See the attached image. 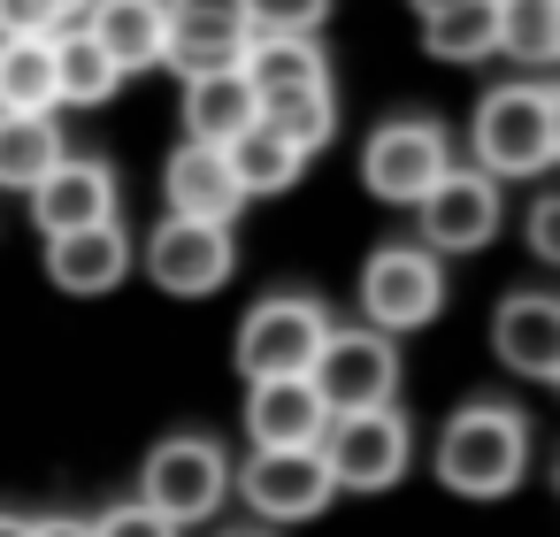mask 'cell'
<instances>
[{"label":"cell","instance_id":"6da1fadb","mask_svg":"<svg viewBox=\"0 0 560 537\" xmlns=\"http://www.w3.org/2000/svg\"><path fill=\"white\" fill-rule=\"evenodd\" d=\"M468 154L491 185L506 177H545L560 162V93L552 85H499L476 101Z\"/></svg>","mask_w":560,"mask_h":537},{"label":"cell","instance_id":"7a4b0ae2","mask_svg":"<svg viewBox=\"0 0 560 537\" xmlns=\"http://www.w3.org/2000/svg\"><path fill=\"white\" fill-rule=\"evenodd\" d=\"M529 476V422L522 407H460L438 437V483L460 491V499H506L514 483Z\"/></svg>","mask_w":560,"mask_h":537},{"label":"cell","instance_id":"3957f363","mask_svg":"<svg viewBox=\"0 0 560 537\" xmlns=\"http://www.w3.org/2000/svg\"><path fill=\"white\" fill-rule=\"evenodd\" d=\"M307 384H315V399L330 407V415H361V407H392L399 399V346L384 338V330H369V323H353V330H323V346H315V361H307Z\"/></svg>","mask_w":560,"mask_h":537},{"label":"cell","instance_id":"277c9868","mask_svg":"<svg viewBox=\"0 0 560 537\" xmlns=\"http://www.w3.org/2000/svg\"><path fill=\"white\" fill-rule=\"evenodd\" d=\"M315 453H323L338 491H392L415 460V430L399 407H361V415H330Z\"/></svg>","mask_w":560,"mask_h":537},{"label":"cell","instance_id":"5b68a950","mask_svg":"<svg viewBox=\"0 0 560 537\" xmlns=\"http://www.w3.org/2000/svg\"><path fill=\"white\" fill-rule=\"evenodd\" d=\"M361 315L369 330L399 338V330H422L445 315V261L430 246H376L361 261Z\"/></svg>","mask_w":560,"mask_h":537},{"label":"cell","instance_id":"8992f818","mask_svg":"<svg viewBox=\"0 0 560 537\" xmlns=\"http://www.w3.org/2000/svg\"><path fill=\"white\" fill-rule=\"evenodd\" d=\"M139 499L162 514V522H208L223 499H231V460L215 437H162L139 468Z\"/></svg>","mask_w":560,"mask_h":537},{"label":"cell","instance_id":"52a82bcc","mask_svg":"<svg viewBox=\"0 0 560 537\" xmlns=\"http://www.w3.org/2000/svg\"><path fill=\"white\" fill-rule=\"evenodd\" d=\"M445 170H453V139H445V124H430V116H392V124H376L369 147H361V185H369L376 200H392V208H415Z\"/></svg>","mask_w":560,"mask_h":537},{"label":"cell","instance_id":"ba28073f","mask_svg":"<svg viewBox=\"0 0 560 537\" xmlns=\"http://www.w3.org/2000/svg\"><path fill=\"white\" fill-rule=\"evenodd\" d=\"M231 491L269 522H315L338 499V483H330L315 445H254L246 468H231Z\"/></svg>","mask_w":560,"mask_h":537},{"label":"cell","instance_id":"9c48e42d","mask_svg":"<svg viewBox=\"0 0 560 537\" xmlns=\"http://www.w3.org/2000/svg\"><path fill=\"white\" fill-rule=\"evenodd\" d=\"M323 330H330L323 300H307V292L261 300V307L238 323V369H246V384H261V376H307Z\"/></svg>","mask_w":560,"mask_h":537},{"label":"cell","instance_id":"30bf717a","mask_svg":"<svg viewBox=\"0 0 560 537\" xmlns=\"http://www.w3.org/2000/svg\"><path fill=\"white\" fill-rule=\"evenodd\" d=\"M231 269H238V246H231L223 223H185V215H170V223L147 238V277H154V292H170V300H208V292L231 284Z\"/></svg>","mask_w":560,"mask_h":537},{"label":"cell","instance_id":"8fae6325","mask_svg":"<svg viewBox=\"0 0 560 537\" xmlns=\"http://www.w3.org/2000/svg\"><path fill=\"white\" fill-rule=\"evenodd\" d=\"M415 246L430 254H476L499 238V185L483 170H445L422 200H415Z\"/></svg>","mask_w":560,"mask_h":537},{"label":"cell","instance_id":"7c38bea8","mask_svg":"<svg viewBox=\"0 0 560 537\" xmlns=\"http://www.w3.org/2000/svg\"><path fill=\"white\" fill-rule=\"evenodd\" d=\"M170 9V47L162 70L177 78H208V70H238L254 24H246V0H162Z\"/></svg>","mask_w":560,"mask_h":537},{"label":"cell","instance_id":"4fadbf2b","mask_svg":"<svg viewBox=\"0 0 560 537\" xmlns=\"http://www.w3.org/2000/svg\"><path fill=\"white\" fill-rule=\"evenodd\" d=\"M162 200H170V215H185V223H238V208H246V192H238V177H231V162H223V147H177L170 154V170H162Z\"/></svg>","mask_w":560,"mask_h":537},{"label":"cell","instance_id":"5bb4252c","mask_svg":"<svg viewBox=\"0 0 560 537\" xmlns=\"http://www.w3.org/2000/svg\"><path fill=\"white\" fill-rule=\"evenodd\" d=\"M32 223H39L47 238L116 223V177H108L101 162H70V154H62V162L32 185Z\"/></svg>","mask_w":560,"mask_h":537},{"label":"cell","instance_id":"9a60e30c","mask_svg":"<svg viewBox=\"0 0 560 537\" xmlns=\"http://www.w3.org/2000/svg\"><path fill=\"white\" fill-rule=\"evenodd\" d=\"M491 346L514 376L529 384H560V300L552 292H514L491 315Z\"/></svg>","mask_w":560,"mask_h":537},{"label":"cell","instance_id":"2e32d148","mask_svg":"<svg viewBox=\"0 0 560 537\" xmlns=\"http://www.w3.org/2000/svg\"><path fill=\"white\" fill-rule=\"evenodd\" d=\"M78 24L124 78L131 70H162V47H170V9L162 0H93Z\"/></svg>","mask_w":560,"mask_h":537},{"label":"cell","instance_id":"e0dca14e","mask_svg":"<svg viewBox=\"0 0 560 537\" xmlns=\"http://www.w3.org/2000/svg\"><path fill=\"white\" fill-rule=\"evenodd\" d=\"M124 269H131V238H124L116 223H93V231H62V238H47V277H55V292H70V300H101V292H116Z\"/></svg>","mask_w":560,"mask_h":537},{"label":"cell","instance_id":"ac0fdd59","mask_svg":"<svg viewBox=\"0 0 560 537\" xmlns=\"http://www.w3.org/2000/svg\"><path fill=\"white\" fill-rule=\"evenodd\" d=\"M330 422V407L315 399L307 376H261L246 384V437L254 445H315Z\"/></svg>","mask_w":560,"mask_h":537},{"label":"cell","instance_id":"d6986e66","mask_svg":"<svg viewBox=\"0 0 560 537\" xmlns=\"http://www.w3.org/2000/svg\"><path fill=\"white\" fill-rule=\"evenodd\" d=\"M238 78L254 85V101L269 93H300V85H330V62L315 47V32H254L238 55Z\"/></svg>","mask_w":560,"mask_h":537},{"label":"cell","instance_id":"ffe728a7","mask_svg":"<svg viewBox=\"0 0 560 537\" xmlns=\"http://www.w3.org/2000/svg\"><path fill=\"white\" fill-rule=\"evenodd\" d=\"M254 85L238 70H208V78H185V139L192 147H231L246 124H254Z\"/></svg>","mask_w":560,"mask_h":537},{"label":"cell","instance_id":"44dd1931","mask_svg":"<svg viewBox=\"0 0 560 537\" xmlns=\"http://www.w3.org/2000/svg\"><path fill=\"white\" fill-rule=\"evenodd\" d=\"M124 85V70L85 39V24H62L55 32V108H108Z\"/></svg>","mask_w":560,"mask_h":537},{"label":"cell","instance_id":"7402d4cb","mask_svg":"<svg viewBox=\"0 0 560 537\" xmlns=\"http://www.w3.org/2000/svg\"><path fill=\"white\" fill-rule=\"evenodd\" d=\"M223 162H231V177H238V192H246V200L292 192V185H300V170H307V154H292V147H284V139H277L261 116H254V124H246L231 147H223Z\"/></svg>","mask_w":560,"mask_h":537},{"label":"cell","instance_id":"603a6c76","mask_svg":"<svg viewBox=\"0 0 560 537\" xmlns=\"http://www.w3.org/2000/svg\"><path fill=\"white\" fill-rule=\"evenodd\" d=\"M55 162H62V124H55V108H39V116H0V185H9V192H32Z\"/></svg>","mask_w":560,"mask_h":537},{"label":"cell","instance_id":"cb8c5ba5","mask_svg":"<svg viewBox=\"0 0 560 537\" xmlns=\"http://www.w3.org/2000/svg\"><path fill=\"white\" fill-rule=\"evenodd\" d=\"M55 108V32L47 39H0V116Z\"/></svg>","mask_w":560,"mask_h":537},{"label":"cell","instance_id":"d4e9b609","mask_svg":"<svg viewBox=\"0 0 560 537\" xmlns=\"http://www.w3.org/2000/svg\"><path fill=\"white\" fill-rule=\"evenodd\" d=\"M292 154H323L330 139H338V101H330V85H300V93H269L261 108H254Z\"/></svg>","mask_w":560,"mask_h":537},{"label":"cell","instance_id":"484cf974","mask_svg":"<svg viewBox=\"0 0 560 537\" xmlns=\"http://www.w3.org/2000/svg\"><path fill=\"white\" fill-rule=\"evenodd\" d=\"M422 47L438 62H483L499 55V16H491V0H445V9L422 16Z\"/></svg>","mask_w":560,"mask_h":537},{"label":"cell","instance_id":"4316f807","mask_svg":"<svg viewBox=\"0 0 560 537\" xmlns=\"http://www.w3.org/2000/svg\"><path fill=\"white\" fill-rule=\"evenodd\" d=\"M491 16H499V55L529 70L560 62V0H491Z\"/></svg>","mask_w":560,"mask_h":537},{"label":"cell","instance_id":"83f0119b","mask_svg":"<svg viewBox=\"0 0 560 537\" xmlns=\"http://www.w3.org/2000/svg\"><path fill=\"white\" fill-rule=\"evenodd\" d=\"M323 16H330V0H246L254 32H315Z\"/></svg>","mask_w":560,"mask_h":537},{"label":"cell","instance_id":"f1b7e54d","mask_svg":"<svg viewBox=\"0 0 560 537\" xmlns=\"http://www.w3.org/2000/svg\"><path fill=\"white\" fill-rule=\"evenodd\" d=\"M93 537H177V522H162L147 499H116L108 514H93Z\"/></svg>","mask_w":560,"mask_h":537},{"label":"cell","instance_id":"f546056e","mask_svg":"<svg viewBox=\"0 0 560 537\" xmlns=\"http://www.w3.org/2000/svg\"><path fill=\"white\" fill-rule=\"evenodd\" d=\"M47 32H62L55 0H0V39H47Z\"/></svg>","mask_w":560,"mask_h":537},{"label":"cell","instance_id":"4dcf8cb0","mask_svg":"<svg viewBox=\"0 0 560 537\" xmlns=\"http://www.w3.org/2000/svg\"><path fill=\"white\" fill-rule=\"evenodd\" d=\"M529 254H537V261H560V200H552V192L529 208Z\"/></svg>","mask_w":560,"mask_h":537},{"label":"cell","instance_id":"1f68e13d","mask_svg":"<svg viewBox=\"0 0 560 537\" xmlns=\"http://www.w3.org/2000/svg\"><path fill=\"white\" fill-rule=\"evenodd\" d=\"M32 537H93V522L85 514H47V522H32Z\"/></svg>","mask_w":560,"mask_h":537},{"label":"cell","instance_id":"d6a6232c","mask_svg":"<svg viewBox=\"0 0 560 537\" xmlns=\"http://www.w3.org/2000/svg\"><path fill=\"white\" fill-rule=\"evenodd\" d=\"M0 537H32V522L24 514H0Z\"/></svg>","mask_w":560,"mask_h":537},{"label":"cell","instance_id":"836d02e7","mask_svg":"<svg viewBox=\"0 0 560 537\" xmlns=\"http://www.w3.org/2000/svg\"><path fill=\"white\" fill-rule=\"evenodd\" d=\"M55 9H62V24H78V16L93 9V0H55Z\"/></svg>","mask_w":560,"mask_h":537},{"label":"cell","instance_id":"e575fe53","mask_svg":"<svg viewBox=\"0 0 560 537\" xmlns=\"http://www.w3.org/2000/svg\"><path fill=\"white\" fill-rule=\"evenodd\" d=\"M415 9H422V16H430V9H445V0H415Z\"/></svg>","mask_w":560,"mask_h":537}]
</instances>
